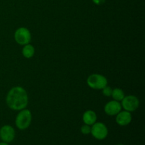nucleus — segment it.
<instances>
[{
  "label": "nucleus",
  "instance_id": "12",
  "mask_svg": "<svg viewBox=\"0 0 145 145\" xmlns=\"http://www.w3.org/2000/svg\"><path fill=\"white\" fill-rule=\"evenodd\" d=\"M111 96L113 97V100L120 102L125 97L124 91L122 89H119V88H116V89H113V91H112Z\"/></svg>",
  "mask_w": 145,
  "mask_h": 145
},
{
  "label": "nucleus",
  "instance_id": "11",
  "mask_svg": "<svg viewBox=\"0 0 145 145\" xmlns=\"http://www.w3.org/2000/svg\"><path fill=\"white\" fill-rule=\"evenodd\" d=\"M34 54H35V48L32 45L29 43L24 45L22 49V55L24 57L30 59L33 56Z\"/></svg>",
  "mask_w": 145,
  "mask_h": 145
},
{
  "label": "nucleus",
  "instance_id": "4",
  "mask_svg": "<svg viewBox=\"0 0 145 145\" xmlns=\"http://www.w3.org/2000/svg\"><path fill=\"white\" fill-rule=\"evenodd\" d=\"M91 134L96 140H103L107 137L108 130L104 123L96 122L91 127Z\"/></svg>",
  "mask_w": 145,
  "mask_h": 145
},
{
  "label": "nucleus",
  "instance_id": "6",
  "mask_svg": "<svg viewBox=\"0 0 145 145\" xmlns=\"http://www.w3.org/2000/svg\"><path fill=\"white\" fill-rule=\"evenodd\" d=\"M140 106V101L139 99L136 96L133 95L125 96L123 100L121 101L122 108L128 112H134L137 110Z\"/></svg>",
  "mask_w": 145,
  "mask_h": 145
},
{
  "label": "nucleus",
  "instance_id": "13",
  "mask_svg": "<svg viewBox=\"0 0 145 145\" xmlns=\"http://www.w3.org/2000/svg\"><path fill=\"white\" fill-rule=\"evenodd\" d=\"M112 91L113 89L108 86H106L104 88L102 89V92H103V94L105 96H107V97H109V96H111Z\"/></svg>",
  "mask_w": 145,
  "mask_h": 145
},
{
  "label": "nucleus",
  "instance_id": "8",
  "mask_svg": "<svg viewBox=\"0 0 145 145\" xmlns=\"http://www.w3.org/2000/svg\"><path fill=\"white\" fill-rule=\"evenodd\" d=\"M122 110L121 103L117 101H109L104 106V111L108 116H116L119 112Z\"/></svg>",
  "mask_w": 145,
  "mask_h": 145
},
{
  "label": "nucleus",
  "instance_id": "15",
  "mask_svg": "<svg viewBox=\"0 0 145 145\" xmlns=\"http://www.w3.org/2000/svg\"><path fill=\"white\" fill-rule=\"evenodd\" d=\"M92 1L96 5H102L103 4H104L106 0H92Z\"/></svg>",
  "mask_w": 145,
  "mask_h": 145
},
{
  "label": "nucleus",
  "instance_id": "17",
  "mask_svg": "<svg viewBox=\"0 0 145 145\" xmlns=\"http://www.w3.org/2000/svg\"><path fill=\"white\" fill-rule=\"evenodd\" d=\"M117 145H124V144H117Z\"/></svg>",
  "mask_w": 145,
  "mask_h": 145
},
{
  "label": "nucleus",
  "instance_id": "3",
  "mask_svg": "<svg viewBox=\"0 0 145 145\" xmlns=\"http://www.w3.org/2000/svg\"><path fill=\"white\" fill-rule=\"evenodd\" d=\"M88 86L93 89L100 90L107 86L108 80L103 75L99 74H93L87 78L86 80Z\"/></svg>",
  "mask_w": 145,
  "mask_h": 145
},
{
  "label": "nucleus",
  "instance_id": "9",
  "mask_svg": "<svg viewBox=\"0 0 145 145\" xmlns=\"http://www.w3.org/2000/svg\"><path fill=\"white\" fill-rule=\"evenodd\" d=\"M116 121L119 125L126 126L130 124L132 121V114L127 110L120 111L116 115Z\"/></svg>",
  "mask_w": 145,
  "mask_h": 145
},
{
  "label": "nucleus",
  "instance_id": "5",
  "mask_svg": "<svg viewBox=\"0 0 145 145\" xmlns=\"http://www.w3.org/2000/svg\"><path fill=\"white\" fill-rule=\"evenodd\" d=\"M14 39L18 45H27L29 44L31 41V33L28 28L25 27H21L15 31Z\"/></svg>",
  "mask_w": 145,
  "mask_h": 145
},
{
  "label": "nucleus",
  "instance_id": "16",
  "mask_svg": "<svg viewBox=\"0 0 145 145\" xmlns=\"http://www.w3.org/2000/svg\"><path fill=\"white\" fill-rule=\"evenodd\" d=\"M0 145H8V144L7 142H0Z\"/></svg>",
  "mask_w": 145,
  "mask_h": 145
},
{
  "label": "nucleus",
  "instance_id": "14",
  "mask_svg": "<svg viewBox=\"0 0 145 145\" xmlns=\"http://www.w3.org/2000/svg\"><path fill=\"white\" fill-rule=\"evenodd\" d=\"M81 133L83 135H89L91 133V126L88 125H84L81 127Z\"/></svg>",
  "mask_w": 145,
  "mask_h": 145
},
{
  "label": "nucleus",
  "instance_id": "10",
  "mask_svg": "<svg viewBox=\"0 0 145 145\" xmlns=\"http://www.w3.org/2000/svg\"><path fill=\"white\" fill-rule=\"evenodd\" d=\"M82 120L84 124L91 126L97 120V116L93 110H89L84 113Z\"/></svg>",
  "mask_w": 145,
  "mask_h": 145
},
{
  "label": "nucleus",
  "instance_id": "2",
  "mask_svg": "<svg viewBox=\"0 0 145 145\" xmlns=\"http://www.w3.org/2000/svg\"><path fill=\"white\" fill-rule=\"evenodd\" d=\"M32 121V114L28 109H22L16 116L15 124L17 128L21 130H26Z\"/></svg>",
  "mask_w": 145,
  "mask_h": 145
},
{
  "label": "nucleus",
  "instance_id": "1",
  "mask_svg": "<svg viewBox=\"0 0 145 145\" xmlns=\"http://www.w3.org/2000/svg\"><path fill=\"white\" fill-rule=\"evenodd\" d=\"M6 102L9 108L14 110H21L26 108L28 97L25 89L21 86L11 88L7 93Z\"/></svg>",
  "mask_w": 145,
  "mask_h": 145
},
{
  "label": "nucleus",
  "instance_id": "7",
  "mask_svg": "<svg viewBox=\"0 0 145 145\" xmlns=\"http://www.w3.org/2000/svg\"><path fill=\"white\" fill-rule=\"evenodd\" d=\"M15 138V130L14 127L8 125L2 126L0 128V139L2 142L10 143Z\"/></svg>",
  "mask_w": 145,
  "mask_h": 145
}]
</instances>
